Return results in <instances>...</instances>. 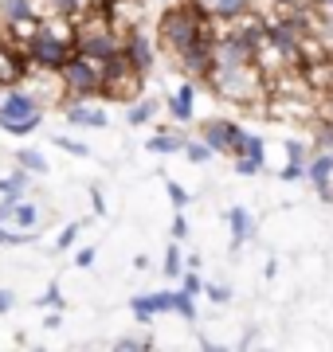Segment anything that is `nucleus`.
I'll return each mask as SVG.
<instances>
[{
    "label": "nucleus",
    "mask_w": 333,
    "mask_h": 352,
    "mask_svg": "<svg viewBox=\"0 0 333 352\" xmlns=\"http://www.w3.org/2000/svg\"><path fill=\"white\" fill-rule=\"evenodd\" d=\"M204 87L212 90L224 106L267 113L270 82H267V75H263V67H259L255 59H244V63H212Z\"/></svg>",
    "instance_id": "nucleus-1"
},
{
    "label": "nucleus",
    "mask_w": 333,
    "mask_h": 352,
    "mask_svg": "<svg viewBox=\"0 0 333 352\" xmlns=\"http://www.w3.org/2000/svg\"><path fill=\"white\" fill-rule=\"evenodd\" d=\"M47 110L39 106V98L20 82V87H4V98H0V129L8 138H32L39 126H43Z\"/></svg>",
    "instance_id": "nucleus-2"
},
{
    "label": "nucleus",
    "mask_w": 333,
    "mask_h": 352,
    "mask_svg": "<svg viewBox=\"0 0 333 352\" xmlns=\"http://www.w3.org/2000/svg\"><path fill=\"white\" fill-rule=\"evenodd\" d=\"M103 75H106V63L94 59V55H83V51H75V55L59 67L67 98H103Z\"/></svg>",
    "instance_id": "nucleus-3"
},
{
    "label": "nucleus",
    "mask_w": 333,
    "mask_h": 352,
    "mask_svg": "<svg viewBox=\"0 0 333 352\" xmlns=\"http://www.w3.org/2000/svg\"><path fill=\"white\" fill-rule=\"evenodd\" d=\"M145 78L138 67H129V59L118 51L114 59H106V75H103V98L110 106H126V102L145 94Z\"/></svg>",
    "instance_id": "nucleus-4"
},
{
    "label": "nucleus",
    "mask_w": 333,
    "mask_h": 352,
    "mask_svg": "<svg viewBox=\"0 0 333 352\" xmlns=\"http://www.w3.org/2000/svg\"><path fill=\"white\" fill-rule=\"evenodd\" d=\"M244 129L247 126H239L235 118L216 113V118H204L200 122V141H208L216 157H235L239 153V141H244Z\"/></svg>",
    "instance_id": "nucleus-5"
},
{
    "label": "nucleus",
    "mask_w": 333,
    "mask_h": 352,
    "mask_svg": "<svg viewBox=\"0 0 333 352\" xmlns=\"http://www.w3.org/2000/svg\"><path fill=\"white\" fill-rule=\"evenodd\" d=\"M110 102L103 98H63L59 113H63L67 126H78V129H106L110 126Z\"/></svg>",
    "instance_id": "nucleus-6"
},
{
    "label": "nucleus",
    "mask_w": 333,
    "mask_h": 352,
    "mask_svg": "<svg viewBox=\"0 0 333 352\" xmlns=\"http://www.w3.org/2000/svg\"><path fill=\"white\" fill-rule=\"evenodd\" d=\"M306 180L314 184L321 200H330L333 196V149H314L306 161Z\"/></svg>",
    "instance_id": "nucleus-7"
},
{
    "label": "nucleus",
    "mask_w": 333,
    "mask_h": 352,
    "mask_svg": "<svg viewBox=\"0 0 333 352\" xmlns=\"http://www.w3.org/2000/svg\"><path fill=\"white\" fill-rule=\"evenodd\" d=\"M224 223H228V231H231V251H239L244 243H251L255 231H259V219L251 215V208H244V204H231L228 212H224Z\"/></svg>",
    "instance_id": "nucleus-8"
},
{
    "label": "nucleus",
    "mask_w": 333,
    "mask_h": 352,
    "mask_svg": "<svg viewBox=\"0 0 333 352\" xmlns=\"http://www.w3.org/2000/svg\"><path fill=\"white\" fill-rule=\"evenodd\" d=\"M165 110H169V118L177 122V126H189L196 118V82L193 78H184L173 94L165 98Z\"/></svg>",
    "instance_id": "nucleus-9"
},
{
    "label": "nucleus",
    "mask_w": 333,
    "mask_h": 352,
    "mask_svg": "<svg viewBox=\"0 0 333 352\" xmlns=\"http://www.w3.org/2000/svg\"><path fill=\"white\" fill-rule=\"evenodd\" d=\"M28 78V55L0 39V87H20Z\"/></svg>",
    "instance_id": "nucleus-10"
},
{
    "label": "nucleus",
    "mask_w": 333,
    "mask_h": 352,
    "mask_svg": "<svg viewBox=\"0 0 333 352\" xmlns=\"http://www.w3.org/2000/svg\"><path fill=\"white\" fill-rule=\"evenodd\" d=\"M43 223H47L43 208H39L36 200L20 196V200H16V208H12V215H8V227H20V231H39Z\"/></svg>",
    "instance_id": "nucleus-11"
},
{
    "label": "nucleus",
    "mask_w": 333,
    "mask_h": 352,
    "mask_svg": "<svg viewBox=\"0 0 333 352\" xmlns=\"http://www.w3.org/2000/svg\"><path fill=\"white\" fill-rule=\"evenodd\" d=\"M157 113H161V102L157 98H133V102H126V126H149V122H157Z\"/></svg>",
    "instance_id": "nucleus-12"
},
{
    "label": "nucleus",
    "mask_w": 333,
    "mask_h": 352,
    "mask_svg": "<svg viewBox=\"0 0 333 352\" xmlns=\"http://www.w3.org/2000/svg\"><path fill=\"white\" fill-rule=\"evenodd\" d=\"M180 149H184V138L177 129H165V126H157V133L145 141V153H157V157H173Z\"/></svg>",
    "instance_id": "nucleus-13"
},
{
    "label": "nucleus",
    "mask_w": 333,
    "mask_h": 352,
    "mask_svg": "<svg viewBox=\"0 0 333 352\" xmlns=\"http://www.w3.org/2000/svg\"><path fill=\"white\" fill-rule=\"evenodd\" d=\"M28 192H32V173H24L20 164L0 176V196H28Z\"/></svg>",
    "instance_id": "nucleus-14"
},
{
    "label": "nucleus",
    "mask_w": 333,
    "mask_h": 352,
    "mask_svg": "<svg viewBox=\"0 0 333 352\" xmlns=\"http://www.w3.org/2000/svg\"><path fill=\"white\" fill-rule=\"evenodd\" d=\"M16 164H20L24 173H32V176H47L52 173V161H47L39 149H28V145L24 149H16Z\"/></svg>",
    "instance_id": "nucleus-15"
},
{
    "label": "nucleus",
    "mask_w": 333,
    "mask_h": 352,
    "mask_svg": "<svg viewBox=\"0 0 333 352\" xmlns=\"http://www.w3.org/2000/svg\"><path fill=\"white\" fill-rule=\"evenodd\" d=\"M32 4H36V0H0V24H16V20L36 16Z\"/></svg>",
    "instance_id": "nucleus-16"
},
{
    "label": "nucleus",
    "mask_w": 333,
    "mask_h": 352,
    "mask_svg": "<svg viewBox=\"0 0 333 352\" xmlns=\"http://www.w3.org/2000/svg\"><path fill=\"white\" fill-rule=\"evenodd\" d=\"M180 157H189V164H212V161H216L212 145H208V141H200V138H184Z\"/></svg>",
    "instance_id": "nucleus-17"
},
{
    "label": "nucleus",
    "mask_w": 333,
    "mask_h": 352,
    "mask_svg": "<svg viewBox=\"0 0 333 352\" xmlns=\"http://www.w3.org/2000/svg\"><path fill=\"white\" fill-rule=\"evenodd\" d=\"M161 270H165V278L184 274V251H180V243H169L165 247V254H161Z\"/></svg>",
    "instance_id": "nucleus-18"
},
{
    "label": "nucleus",
    "mask_w": 333,
    "mask_h": 352,
    "mask_svg": "<svg viewBox=\"0 0 333 352\" xmlns=\"http://www.w3.org/2000/svg\"><path fill=\"white\" fill-rule=\"evenodd\" d=\"M157 349V337H138V333H126V337L114 340V352H149Z\"/></svg>",
    "instance_id": "nucleus-19"
},
{
    "label": "nucleus",
    "mask_w": 333,
    "mask_h": 352,
    "mask_svg": "<svg viewBox=\"0 0 333 352\" xmlns=\"http://www.w3.org/2000/svg\"><path fill=\"white\" fill-rule=\"evenodd\" d=\"M239 153H247V157H255V161H267V138H263V133H251V129H244Z\"/></svg>",
    "instance_id": "nucleus-20"
},
{
    "label": "nucleus",
    "mask_w": 333,
    "mask_h": 352,
    "mask_svg": "<svg viewBox=\"0 0 333 352\" xmlns=\"http://www.w3.org/2000/svg\"><path fill=\"white\" fill-rule=\"evenodd\" d=\"M28 243H36V231H20V227L0 223V247H28Z\"/></svg>",
    "instance_id": "nucleus-21"
},
{
    "label": "nucleus",
    "mask_w": 333,
    "mask_h": 352,
    "mask_svg": "<svg viewBox=\"0 0 333 352\" xmlns=\"http://www.w3.org/2000/svg\"><path fill=\"white\" fill-rule=\"evenodd\" d=\"M282 149H286V161H298V164H306V161H310V153H314V141L286 138V141H282Z\"/></svg>",
    "instance_id": "nucleus-22"
},
{
    "label": "nucleus",
    "mask_w": 333,
    "mask_h": 352,
    "mask_svg": "<svg viewBox=\"0 0 333 352\" xmlns=\"http://www.w3.org/2000/svg\"><path fill=\"white\" fill-rule=\"evenodd\" d=\"M173 314H177L180 321L196 325V298L193 294H184V289H177V298H173Z\"/></svg>",
    "instance_id": "nucleus-23"
},
{
    "label": "nucleus",
    "mask_w": 333,
    "mask_h": 352,
    "mask_svg": "<svg viewBox=\"0 0 333 352\" xmlns=\"http://www.w3.org/2000/svg\"><path fill=\"white\" fill-rule=\"evenodd\" d=\"M52 145L59 153H67V157H78V161H87L90 157V145H83V141H75V138H63V133H55Z\"/></svg>",
    "instance_id": "nucleus-24"
},
{
    "label": "nucleus",
    "mask_w": 333,
    "mask_h": 352,
    "mask_svg": "<svg viewBox=\"0 0 333 352\" xmlns=\"http://www.w3.org/2000/svg\"><path fill=\"white\" fill-rule=\"evenodd\" d=\"M78 235H83V219H71V223H67L63 231L55 235V251H59V254H63V251H71V247L78 243Z\"/></svg>",
    "instance_id": "nucleus-25"
},
{
    "label": "nucleus",
    "mask_w": 333,
    "mask_h": 352,
    "mask_svg": "<svg viewBox=\"0 0 333 352\" xmlns=\"http://www.w3.org/2000/svg\"><path fill=\"white\" fill-rule=\"evenodd\" d=\"M231 168L239 176H259L267 168V161H255V157H247V153H235V157H231Z\"/></svg>",
    "instance_id": "nucleus-26"
},
{
    "label": "nucleus",
    "mask_w": 333,
    "mask_h": 352,
    "mask_svg": "<svg viewBox=\"0 0 333 352\" xmlns=\"http://www.w3.org/2000/svg\"><path fill=\"white\" fill-rule=\"evenodd\" d=\"M165 192H169V204H173V212H184V208L193 204L189 188H184V184H177V180H165Z\"/></svg>",
    "instance_id": "nucleus-27"
},
{
    "label": "nucleus",
    "mask_w": 333,
    "mask_h": 352,
    "mask_svg": "<svg viewBox=\"0 0 333 352\" xmlns=\"http://www.w3.org/2000/svg\"><path fill=\"white\" fill-rule=\"evenodd\" d=\"M36 305H43V309H67L59 282H47V289H43V298H36Z\"/></svg>",
    "instance_id": "nucleus-28"
},
{
    "label": "nucleus",
    "mask_w": 333,
    "mask_h": 352,
    "mask_svg": "<svg viewBox=\"0 0 333 352\" xmlns=\"http://www.w3.org/2000/svg\"><path fill=\"white\" fill-rule=\"evenodd\" d=\"M204 298L212 305H228L231 302V286L228 282H204Z\"/></svg>",
    "instance_id": "nucleus-29"
},
{
    "label": "nucleus",
    "mask_w": 333,
    "mask_h": 352,
    "mask_svg": "<svg viewBox=\"0 0 333 352\" xmlns=\"http://www.w3.org/2000/svg\"><path fill=\"white\" fill-rule=\"evenodd\" d=\"M180 289L193 294V298H200V294H204V278H200V270H184V274H180Z\"/></svg>",
    "instance_id": "nucleus-30"
},
{
    "label": "nucleus",
    "mask_w": 333,
    "mask_h": 352,
    "mask_svg": "<svg viewBox=\"0 0 333 352\" xmlns=\"http://www.w3.org/2000/svg\"><path fill=\"white\" fill-rule=\"evenodd\" d=\"M279 180H286V184H294V180H306V164H298V161H282Z\"/></svg>",
    "instance_id": "nucleus-31"
},
{
    "label": "nucleus",
    "mask_w": 333,
    "mask_h": 352,
    "mask_svg": "<svg viewBox=\"0 0 333 352\" xmlns=\"http://www.w3.org/2000/svg\"><path fill=\"white\" fill-rule=\"evenodd\" d=\"M306 0H259V12H286V8H302Z\"/></svg>",
    "instance_id": "nucleus-32"
},
{
    "label": "nucleus",
    "mask_w": 333,
    "mask_h": 352,
    "mask_svg": "<svg viewBox=\"0 0 333 352\" xmlns=\"http://www.w3.org/2000/svg\"><path fill=\"white\" fill-rule=\"evenodd\" d=\"M169 235H173V243H184V239H189V219H184V212L173 215V227H169Z\"/></svg>",
    "instance_id": "nucleus-33"
},
{
    "label": "nucleus",
    "mask_w": 333,
    "mask_h": 352,
    "mask_svg": "<svg viewBox=\"0 0 333 352\" xmlns=\"http://www.w3.org/2000/svg\"><path fill=\"white\" fill-rule=\"evenodd\" d=\"M94 254H98V247H78V251H75V266H78V270H90Z\"/></svg>",
    "instance_id": "nucleus-34"
},
{
    "label": "nucleus",
    "mask_w": 333,
    "mask_h": 352,
    "mask_svg": "<svg viewBox=\"0 0 333 352\" xmlns=\"http://www.w3.org/2000/svg\"><path fill=\"white\" fill-rule=\"evenodd\" d=\"M90 208H94V215H106L110 208H106V196H103V188L98 184H90Z\"/></svg>",
    "instance_id": "nucleus-35"
},
{
    "label": "nucleus",
    "mask_w": 333,
    "mask_h": 352,
    "mask_svg": "<svg viewBox=\"0 0 333 352\" xmlns=\"http://www.w3.org/2000/svg\"><path fill=\"white\" fill-rule=\"evenodd\" d=\"M12 309H16V294H12L8 286H0V317L12 314Z\"/></svg>",
    "instance_id": "nucleus-36"
},
{
    "label": "nucleus",
    "mask_w": 333,
    "mask_h": 352,
    "mask_svg": "<svg viewBox=\"0 0 333 352\" xmlns=\"http://www.w3.org/2000/svg\"><path fill=\"white\" fill-rule=\"evenodd\" d=\"M255 344H259V329L247 325V333L239 337V344H235V349H255Z\"/></svg>",
    "instance_id": "nucleus-37"
},
{
    "label": "nucleus",
    "mask_w": 333,
    "mask_h": 352,
    "mask_svg": "<svg viewBox=\"0 0 333 352\" xmlns=\"http://www.w3.org/2000/svg\"><path fill=\"white\" fill-rule=\"evenodd\" d=\"M63 325V309H52V314L43 317V329H59Z\"/></svg>",
    "instance_id": "nucleus-38"
},
{
    "label": "nucleus",
    "mask_w": 333,
    "mask_h": 352,
    "mask_svg": "<svg viewBox=\"0 0 333 352\" xmlns=\"http://www.w3.org/2000/svg\"><path fill=\"white\" fill-rule=\"evenodd\" d=\"M184 270H200V254H196V251L184 254Z\"/></svg>",
    "instance_id": "nucleus-39"
},
{
    "label": "nucleus",
    "mask_w": 333,
    "mask_h": 352,
    "mask_svg": "<svg viewBox=\"0 0 333 352\" xmlns=\"http://www.w3.org/2000/svg\"><path fill=\"white\" fill-rule=\"evenodd\" d=\"M133 270H149V254H138L133 258Z\"/></svg>",
    "instance_id": "nucleus-40"
},
{
    "label": "nucleus",
    "mask_w": 333,
    "mask_h": 352,
    "mask_svg": "<svg viewBox=\"0 0 333 352\" xmlns=\"http://www.w3.org/2000/svg\"><path fill=\"white\" fill-rule=\"evenodd\" d=\"M0 98H4V87H0Z\"/></svg>",
    "instance_id": "nucleus-41"
},
{
    "label": "nucleus",
    "mask_w": 333,
    "mask_h": 352,
    "mask_svg": "<svg viewBox=\"0 0 333 352\" xmlns=\"http://www.w3.org/2000/svg\"><path fill=\"white\" fill-rule=\"evenodd\" d=\"M330 204H333V196H330Z\"/></svg>",
    "instance_id": "nucleus-42"
}]
</instances>
